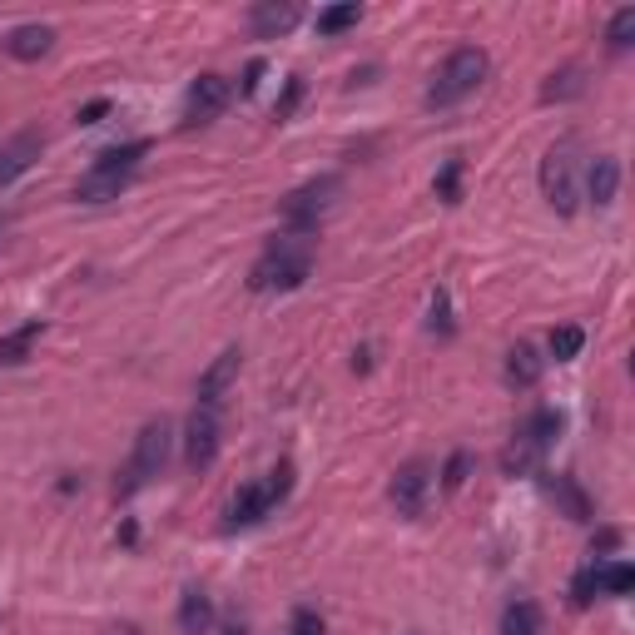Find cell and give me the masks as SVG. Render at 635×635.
<instances>
[{
  "instance_id": "obj_29",
  "label": "cell",
  "mask_w": 635,
  "mask_h": 635,
  "mask_svg": "<svg viewBox=\"0 0 635 635\" xmlns=\"http://www.w3.org/2000/svg\"><path fill=\"white\" fill-rule=\"evenodd\" d=\"M437 199H447V204L462 199V159H447V169L437 174Z\"/></svg>"
},
{
  "instance_id": "obj_36",
  "label": "cell",
  "mask_w": 635,
  "mask_h": 635,
  "mask_svg": "<svg viewBox=\"0 0 635 635\" xmlns=\"http://www.w3.org/2000/svg\"><path fill=\"white\" fill-rule=\"evenodd\" d=\"M105 115H110V100H90V105H85L75 120H80V125H100Z\"/></svg>"
},
{
  "instance_id": "obj_26",
  "label": "cell",
  "mask_w": 635,
  "mask_h": 635,
  "mask_svg": "<svg viewBox=\"0 0 635 635\" xmlns=\"http://www.w3.org/2000/svg\"><path fill=\"white\" fill-rule=\"evenodd\" d=\"M581 343H586V333L566 323V328H556V333H551V343H546V348H551V358H556V363H571V358L581 353Z\"/></svg>"
},
{
  "instance_id": "obj_24",
  "label": "cell",
  "mask_w": 635,
  "mask_h": 635,
  "mask_svg": "<svg viewBox=\"0 0 635 635\" xmlns=\"http://www.w3.org/2000/svg\"><path fill=\"white\" fill-rule=\"evenodd\" d=\"M541 631V611L531 601H511L507 616H502V635H536Z\"/></svg>"
},
{
  "instance_id": "obj_23",
  "label": "cell",
  "mask_w": 635,
  "mask_h": 635,
  "mask_svg": "<svg viewBox=\"0 0 635 635\" xmlns=\"http://www.w3.org/2000/svg\"><path fill=\"white\" fill-rule=\"evenodd\" d=\"M363 20V5L358 0H348V5H328V10H318V35H343L348 25H358Z\"/></svg>"
},
{
  "instance_id": "obj_2",
  "label": "cell",
  "mask_w": 635,
  "mask_h": 635,
  "mask_svg": "<svg viewBox=\"0 0 635 635\" xmlns=\"http://www.w3.org/2000/svg\"><path fill=\"white\" fill-rule=\"evenodd\" d=\"M487 50H477V45H462V50H452L447 60H442V70H437V80H432V90H427V105L432 110H447V105H457V100H467L482 80H487Z\"/></svg>"
},
{
  "instance_id": "obj_1",
  "label": "cell",
  "mask_w": 635,
  "mask_h": 635,
  "mask_svg": "<svg viewBox=\"0 0 635 635\" xmlns=\"http://www.w3.org/2000/svg\"><path fill=\"white\" fill-rule=\"evenodd\" d=\"M308 273H313V249H308V239L288 234V239L268 244V254L254 263L249 288H254V293H288V288H298Z\"/></svg>"
},
{
  "instance_id": "obj_10",
  "label": "cell",
  "mask_w": 635,
  "mask_h": 635,
  "mask_svg": "<svg viewBox=\"0 0 635 635\" xmlns=\"http://www.w3.org/2000/svg\"><path fill=\"white\" fill-rule=\"evenodd\" d=\"M293 25H298V5L293 0H258L254 15H249V30L258 40H273V35H283Z\"/></svg>"
},
{
  "instance_id": "obj_19",
  "label": "cell",
  "mask_w": 635,
  "mask_h": 635,
  "mask_svg": "<svg viewBox=\"0 0 635 635\" xmlns=\"http://www.w3.org/2000/svg\"><path fill=\"white\" fill-rule=\"evenodd\" d=\"M541 368H546V358L531 343H516L507 353V382H516V387H531V382L541 378Z\"/></svg>"
},
{
  "instance_id": "obj_3",
  "label": "cell",
  "mask_w": 635,
  "mask_h": 635,
  "mask_svg": "<svg viewBox=\"0 0 635 635\" xmlns=\"http://www.w3.org/2000/svg\"><path fill=\"white\" fill-rule=\"evenodd\" d=\"M169 422H149L139 437H134V457H129L125 467V482H115V492L120 497H134L144 482H154L159 472H164V462H169Z\"/></svg>"
},
{
  "instance_id": "obj_21",
  "label": "cell",
  "mask_w": 635,
  "mask_h": 635,
  "mask_svg": "<svg viewBox=\"0 0 635 635\" xmlns=\"http://www.w3.org/2000/svg\"><path fill=\"white\" fill-rule=\"evenodd\" d=\"M516 432H521V437H531V442L546 452V447L561 437V412H556V407H536V412H531V417H526Z\"/></svg>"
},
{
  "instance_id": "obj_16",
  "label": "cell",
  "mask_w": 635,
  "mask_h": 635,
  "mask_svg": "<svg viewBox=\"0 0 635 635\" xmlns=\"http://www.w3.org/2000/svg\"><path fill=\"white\" fill-rule=\"evenodd\" d=\"M125 184H129L125 174H100V169H90V174L75 184V199H80V204H105V199H120Z\"/></svg>"
},
{
  "instance_id": "obj_4",
  "label": "cell",
  "mask_w": 635,
  "mask_h": 635,
  "mask_svg": "<svg viewBox=\"0 0 635 635\" xmlns=\"http://www.w3.org/2000/svg\"><path fill=\"white\" fill-rule=\"evenodd\" d=\"M338 189H343L338 179H313V184L293 189V194L283 199V224H288L298 239L318 234V224H323V214H328V204H333Z\"/></svg>"
},
{
  "instance_id": "obj_5",
  "label": "cell",
  "mask_w": 635,
  "mask_h": 635,
  "mask_svg": "<svg viewBox=\"0 0 635 635\" xmlns=\"http://www.w3.org/2000/svg\"><path fill=\"white\" fill-rule=\"evenodd\" d=\"M541 189H546L556 214H576V159H571V144H561V149H551L541 159Z\"/></svg>"
},
{
  "instance_id": "obj_35",
  "label": "cell",
  "mask_w": 635,
  "mask_h": 635,
  "mask_svg": "<svg viewBox=\"0 0 635 635\" xmlns=\"http://www.w3.org/2000/svg\"><path fill=\"white\" fill-rule=\"evenodd\" d=\"M432 328L437 333H452V318H447V293L437 288V298H432Z\"/></svg>"
},
{
  "instance_id": "obj_18",
  "label": "cell",
  "mask_w": 635,
  "mask_h": 635,
  "mask_svg": "<svg viewBox=\"0 0 635 635\" xmlns=\"http://www.w3.org/2000/svg\"><path fill=\"white\" fill-rule=\"evenodd\" d=\"M40 333H45V323H40V318H35V323H25V328H15V333H5V338H0V363H5V368L25 363V358H30V348L40 343Z\"/></svg>"
},
{
  "instance_id": "obj_14",
  "label": "cell",
  "mask_w": 635,
  "mask_h": 635,
  "mask_svg": "<svg viewBox=\"0 0 635 635\" xmlns=\"http://www.w3.org/2000/svg\"><path fill=\"white\" fill-rule=\"evenodd\" d=\"M616 189H621V164L611 154H601L591 164V174H586V194H591L596 209H606V204H616Z\"/></svg>"
},
{
  "instance_id": "obj_27",
  "label": "cell",
  "mask_w": 635,
  "mask_h": 635,
  "mask_svg": "<svg viewBox=\"0 0 635 635\" xmlns=\"http://www.w3.org/2000/svg\"><path fill=\"white\" fill-rule=\"evenodd\" d=\"M631 35H635V5H626V10L611 15V25H606V45H611V50H626Z\"/></svg>"
},
{
  "instance_id": "obj_11",
  "label": "cell",
  "mask_w": 635,
  "mask_h": 635,
  "mask_svg": "<svg viewBox=\"0 0 635 635\" xmlns=\"http://www.w3.org/2000/svg\"><path fill=\"white\" fill-rule=\"evenodd\" d=\"M35 159H40V134H15V139L0 149V189H5L10 179H20Z\"/></svg>"
},
{
  "instance_id": "obj_22",
  "label": "cell",
  "mask_w": 635,
  "mask_h": 635,
  "mask_svg": "<svg viewBox=\"0 0 635 635\" xmlns=\"http://www.w3.org/2000/svg\"><path fill=\"white\" fill-rule=\"evenodd\" d=\"M144 154H149V144H144V139H134V144H115V149H105V154H100V159H95V169H100V174H134V164H139V159H144Z\"/></svg>"
},
{
  "instance_id": "obj_28",
  "label": "cell",
  "mask_w": 635,
  "mask_h": 635,
  "mask_svg": "<svg viewBox=\"0 0 635 635\" xmlns=\"http://www.w3.org/2000/svg\"><path fill=\"white\" fill-rule=\"evenodd\" d=\"M288 492H293V467H288V462H278V467L268 472V482H263V497H268V511L278 507V502H283Z\"/></svg>"
},
{
  "instance_id": "obj_25",
  "label": "cell",
  "mask_w": 635,
  "mask_h": 635,
  "mask_svg": "<svg viewBox=\"0 0 635 635\" xmlns=\"http://www.w3.org/2000/svg\"><path fill=\"white\" fill-rule=\"evenodd\" d=\"M596 581H601V591L606 596H626L635 586V571H631V561H616V566H601L596 571Z\"/></svg>"
},
{
  "instance_id": "obj_8",
  "label": "cell",
  "mask_w": 635,
  "mask_h": 635,
  "mask_svg": "<svg viewBox=\"0 0 635 635\" xmlns=\"http://www.w3.org/2000/svg\"><path fill=\"white\" fill-rule=\"evenodd\" d=\"M427 492H432V467H427V462H407V467H397V477H392V502H397L402 516H422Z\"/></svg>"
},
{
  "instance_id": "obj_12",
  "label": "cell",
  "mask_w": 635,
  "mask_h": 635,
  "mask_svg": "<svg viewBox=\"0 0 635 635\" xmlns=\"http://www.w3.org/2000/svg\"><path fill=\"white\" fill-rule=\"evenodd\" d=\"M50 45H55V30L50 25H15L5 35V55H15V60H40Z\"/></svg>"
},
{
  "instance_id": "obj_30",
  "label": "cell",
  "mask_w": 635,
  "mask_h": 635,
  "mask_svg": "<svg viewBox=\"0 0 635 635\" xmlns=\"http://www.w3.org/2000/svg\"><path fill=\"white\" fill-rule=\"evenodd\" d=\"M467 472H472V452H452V462L442 467V487L457 492V487L467 482Z\"/></svg>"
},
{
  "instance_id": "obj_38",
  "label": "cell",
  "mask_w": 635,
  "mask_h": 635,
  "mask_svg": "<svg viewBox=\"0 0 635 635\" xmlns=\"http://www.w3.org/2000/svg\"><path fill=\"white\" fill-rule=\"evenodd\" d=\"M611 546H621V531H601L596 536V551H611Z\"/></svg>"
},
{
  "instance_id": "obj_32",
  "label": "cell",
  "mask_w": 635,
  "mask_h": 635,
  "mask_svg": "<svg viewBox=\"0 0 635 635\" xmlns=\"http://www.w3.org/2000/svg\"><path fill=\"white\" fill-rule=\"evenodd\" d=\"M581 90V70H561V75H551V85L541 90V100H556V95H576Z\"/></svg>"
},
{
  "instance_id": "obj_34",
  "label": "cell",
  "mask_w": 635,
  "mask_h": 635,
  "mask_svg": "<svg viewBox=\"0 0 635 635\" xmlns=\"http://www.w3.org/2000/svg\"><path fill=\"white\" fill-rule=\"evenodd\" d=\"M288 635H323V616L318 611H293V626H288Z\"/></svg>"
},
{
  "instance_id": "obj_17",
  "label": "cell",
  "mask_w": 635,
  "mask_h": 635,
  "mask_svg": "<svg viewBox=\"0 0 635 635\" xmlns=\"http://www.w3.org/2000/svg\"><path fill=\"white\" fill-rule=\"evenodd\" d=\"M536 467H541V447H536L531 437L516 432L507 442V452H502V472H507V477H531Z\"/></svg>"
},
{
  "instance_id": "obj_6",
  "label": "cell",
  "mask_w": 635,
  "mask_h": 635,
  "mask_svg": "<svg viewBox=\"0 0 635 635\" xmlns=\"http://www.w3.org/2000/svg\"><path fill=\"white\" fill-rule=\"evenodd\" d=\"M219 407H194V417H189V427H184V462L194 467V472H204L214 457H219Z\"/></svg>"
},
{
  "instance_id": "obj_33",
  "label": "cell",
  "mask_w": 635,
  "mask_h": 635,
  "mask_svg": "<svg viewBox=\"0 0 635 635\" xmlns=\"http://www.w3.org/2000/svg\"><path fill=\"white\" fill-rule=\"evenodd\" d=\"M298 100H303V80H288V90H283V100L273 105V120H293V110H298Z\"/></svg>"
},
{
  "instance_id": "obj_37",
  "label": "cell",
  "mask_w": 635,
  "mask_h": 635,
  "mask_svg": "<svg viewBox=\"0 0 635 635\" xmlns=\"http://www.w3.org/2000/svg\"><path fill=\"white\" fill-rule=\"evenodd\" d=\"M258 75H263V60H254V65L244 70V95H254L258 90Z\"/></svg>"
},
{
  "instance_id": "obj_39",
  "label": "cell",
  "mask_w": 635,
  "mask_h": 635,
  "mask_svg": "<svg viewBox=\"0 0 635 635\" xmlns=\"http://www.w3.org/2000/svg\"><path fill=\"white\" fill-rule=\"evenodd\" d=\"M224 635H244V626H224Z\"/></svg>"
},
{
  "instance_id": "obj_15",
  "label": "cell",
  "mask_w": 635,
  "mask_h": 635,
  "mask_svg": "<svg viewBox=\"0 0 635 635\" xmlns=\"http://www.w3.org/2000/svg\"><path fill=\"white\" fill-rule=\"evenodd\" d=\"M209 626H214V601L204 591H184V601H179V631L209 635Z\"/></svg>"
},
{
  "instance_id": "obj_13",
  "label": "cell",
  "mask_w": 635,
  "mask_h": 635,
  "mask_svg": "<svg viewBox=\"0 0 635 635\" xmlns=\"http://www.w3.org/2000/svg\"><path fill=\"white\" fill-rule=\"evenodd\" d=\"M546 497L561 507V516H571V521H591V497L581 492L576 477H546Z\"/></svg>"
},
{
  "instance_id": "obj_20",
  "label": "cell",
  "mask_w": 635,
  "mask_h": 635,
  "mask_svg": "<svg viewBox=\"0 0 635 635\" xmlns=\"http://www.w3.org/2000/svg\"><path fill=\"white\" fill-rule=\"evenodd\" d=\"M258 516H268V497H263V487H244L234 502H229V531H239V526H254Z\"/></svg>"
},
{
  "instance_id": "obj_31",
  "label": "cell",
  "mask_w": 635,
  "mask_h": 635,
  "mask_svg": "<svg viewBox=\"0 0 635 635\" xmlns=\"http://www.w3.org/2000/svg\"><path fill=\"white\" fill-rule=\"evenodd\" d=\"M596 571H601V566H586V571L571 581V601H576V606H591V601H596V591H601Z\"/></svg>"
},
{
  "instance_id": "obj_9",
  "label": "cell",
  "mask_w": 635,
  "mask_h": 635,
  "mask_svg": "<svg viewBox=\"0 0 635 635\" xmlns=\"http://www.w3.org/2000/svg\"><path fill=\"white\" fill-rule=\"evenodd\" d=\"M234 378H239V348H224V353L209 363V373L199 378V407H219Z\"/></svg>"
},
{
  "instance_id": "obj_7",
  "label": "cell",
  "mask_w": 635,
  "mask_h": 635,
  "mask_svg": "<svg viewBox=\"0 0 635 635\" xmlns=\"http://www.w3.org/2000/svg\"><path fill=\"white\" fill-rule=\"evenodd\" d=\"M234 100V85L224 75H199L189 85V125H209L214 115H224Z\"/></svg>"
}]
</instances>
